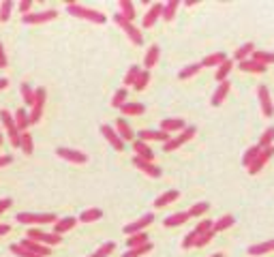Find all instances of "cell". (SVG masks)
I'll return each instance as SVG.
<instances>
[{
	"label": "cell",
	"mask_w": 274,
	"mask_h": 257,
	"mask_svg": "<svg viewBox=\"0 0 274 257\" xmlns=\"http://www.w3.org/2000/svg\"><path fill=\"white\" fill-rule=\"evenodd\" d=\"M67 11H69L71 15L79 17V20H88V22H92V24H105V22H107V17H105L101 11L88 9V7H84V4H77V2H69V4H67Z\"/></svg>",
	"instance_id": "obj_1"
},
{
	"label": "cell",
	"mask_w": 274,
	"mask_h": 257,
	"mask_svg": "<svg viewBox=\"0 0 274 257\" xmlns=\"http://www.w3.org/2000/svg\"><path fill=\"white\" fill-rule=\"evenodd\" d=\"M17 221L20 223H26V225H48V223H56L58 217L51 212H45V214H37V212H20L17 214Z\"/></svg>",
	"instance_id": "obj_2"
},
{
	"label": "cell",
	"mask_w": 274,
	"mask_h": 257,
	"mask_svg": "<svg viewBox=\"0 0 274 257\" xmlns=\"http://www.w3.org/2000/svg\"><path fill=\"white\" fill-rule=\"evenodd\" d=\"M114 22H116V24H118V26L122 28V30L126 32V37H129V39H131V41H133V43H135V45H142V43H144L142 30H139V28H137L135 24H133V22L125 20V17H122L120 13H116V15H114Z\"/></svg>",
	"instance_id": "obj_3"
},
{
	"label": "cell",
	"mask_w": 274,
	"mask_h": 257,
	"mask_svg": "<svg viewBox=\"0 0 274 257\" xmlns=\"http://www.w3.org/2000/svg\"><path fill=\"white\" fill-rule=\"evenodd\" d=\"M58 17V11L56 9H45V11H39V13H28L24 15L22 20H24L26 26H37V24H45V22H51Z\"/></svg>",
	"instance_id": "obj_4"
},
{
	"label": "cell",
	"mask_w": 274,
	"mask_h": 257,
	"mask_svg": "<svg viewBox=\"0 0 274 257\" xmlns=\"http://www.w3.org/2000/svg\"><path fill=\"white\" fill-rule=\"evenodd\" d=\"M195 133H197V128H195V127H186V128H182L178 137L170 139V142H167L165 146H163V150H165V153H174V150H176V148H180V146H182V144L191 142V139L195 137Z\"/></svg>",
	"instance_id": "obj_5"
},
{
	"label": "cell",
	"mask_w": 274,
	"mask_h": 257,
	"mask_svg": "<svg viewBox=\"0 0 274 257\" xmlns=\"http://www.w3.org/2000/svg\"><path fill=\"white\" fill-rule=\"evenodd\" d=\"M45 97H48L45 88H37V90H34V103H32V112H30V125H37V122L41 120V116H43Z\"/></svg>",
	"instance_id": "obj_6"
},
{
	"label": "cell",
	"mask_w": 274,
	"mask_h": 257,
	"mask_svg": "<svg viewBox=\"0 0 274 257\" xmlns=\"http://www.w3.org/2000/svg\"><path fill=\"white\" fill-rule=\"evenodd\" d=\"M26 238H30L34 242H41L45 247H54V244H60V236L56 233H50V231H41V230H28Z\"/></svg>",
	"instance_id": "obj_7"
},
{
	"label": "cell",
	"mask_w": 274,
	"mask_h": 257,
	"mask_svg": "<svg viewBox=\"0 0 274 257\" xmlns=\"http://www.w3.org/2000/svg\"><path fill=\"white\" fill-rule=\"evenodd\" d=\"M152 223H154V214H150V212H148V214H144L142 219H137V221H133V223L125 225V230H122V231H125L126 236H133V233L144 231L146 227H148V225H152Z\"/></svg>",
	"instance_id": "obj_8"
},
{
	"label": "cell",
	"mask_w": 274,
	"mask_h": 257,
	"mask_svg": "<svg viewBox=\"0 0 274 257\" xmlns=\"http://www.w3.org/2000/svg\"><path fill=\"white\" fill-rule=\"evenodd\" d=\"M56 154L60 156V159H67V161H71V163H77V165H81V163H88V154L79 153V150H73V148H65V146L56 148Z\"/></svg>",
	"instance_id": "obj_9"
},
{
	"label": "cell",
	"mask_w": 274,
	"mask_h": 257,
	"mask_svg": "<svg viewBox=\"0 0 274 257\" xmlns=\"http://www.w3.org/2000/svg\"><path fill=\"white\" fill-rule=\"evenodd\" d=\"M272 154H274V146H268V148H264V150H261V153H259V156L253 161V165H250V167H247L250 176H255V174H259L261 169H264V165H266V163L272 159Z\"/></svg>",
	"instance_id": "obj_10"
},
{
	"label": "cell",
	"mask_w": 274,
	"mask_h": 257,
	"mask_svg": "<svg viewBox=\"0 0 274 257\" xmlns=\"http://www.w3.org/2000/svg\"><path fill=\"white\" fill-rule=\"evenodd\" d=\"M133 165H135L137 169H142L144 174H148L150 178H161V174H163L159 165H154L152 161L142 159V156H133Z\"/></svg>",
	"instance_id": "obj_11"
},
{
	"label": "cell",
	"mask_w": 274,
	"mask_h": 257,
	"mask_svg": "<svg viewBox=\"0 0 274 257\" xmlns=\"http://www.w3.org/2000/svg\"><path fill=\"white\" fill-rule=\"evenodd\" d=\"M257 95H259V105H261V112H264L266 118H272L274 116V103L270 99V92H268L266 86H259L257 88Z\"/></svg>",
	"instance_id": "obj_12"
},
{
	"label": "cell",
	"mask_w": 274,
	"mask_h": 257,
	"mask_svg": "<svg viewBox=\"0 0 274 257\" xmlns=\"http://www.w3.org/2000/svg\"><path fill=\"white\" fill-rule=\"evenodd\" d=\"M101 133H103V137L107 139V142L112 144L116 150H118V153H122V150H125V142H122L120 135L116 133V128H112L109 125H101Z\"/></svg>",
	"instance_id": "obj_13"
},
{
	"label": "cell",
	"mask_w": 274,
	"mask_h": 257,
	"mask_svg": "<svg viewBox=\"0 0 274 257\" xmlns=\"http://www.w3.org/2000/svg\"><path fill=\"white\" fill-rule=\"evenodd\" d=\"M137 139H142V142H170V133H165V131H152V128H144V131H139V137Z\"/></svg>",
	"instance_id": "obj_14"
},
{
	"label": "cell",
	"mask_w": 274,
	"mask_h": 257,
	"mask_svg": "<svg viewBox=\"0 0 274 257\" xmlns=\"http://www.w3.org/2000/svg\"><path fill=\"white\" fill-rule=\"evenodd\" d=\"M163 7H165V4H161V2H154L152 7L148 9V13L144 15V22H142V26H144V28H152V26L156 24V20H159V17L163 15Z\"/></svg>",
	"instance_id": "obj_15"
},
{
	"label": "cell",
	"mask_w": 274,
	"mask_h": 257,
	"mask_svg": "<svg viewBox=\"0 0 274 257\" xmlns=\"http://www.w3.org/2000/svg\"><path fill=\"white\" fill-rule=\"evenodd\" d=\"M116 133L120 135L122 142H135V133H133V128L129 127V122H126L125 118L116 120Z\"/></svg>",
	"instance_id": "obj_16"
},
{
	"label": "cell",
	"mask_w": 274,
	"mask_h": 257,
	"mask_svg": "<svg viewBox=\"0 0 274 257\" xmlns=\"http://www.w3.org/2000/svg\"><path fill=\"white\" fill-rule=\"evenodd\" d=\"M24 249H28L30 253H34V255H39V257H48L50 253H51V249H48L45 244H41V242H34V240H30V238H24V240L20 242Z\"/></svg>",
	"instance_id": "obj_17"
},
{
	"label": "cell",
	"mask_w": 274,
	"mask_h": 257,
	"mask_svg": "<svg viewBox=\"0 0 274 257\" xmlns=\"http://www.w3.org/2000/svg\"><path fill=\"white\" fill-rule=\"evenodd\" d=\"M229 90H231V84H229V81H221V84H219V88L214 90L212 99H210V103H212L214 107H219V105L225 101V97L229 95Z\"/></svg>",
	"instance_id": "obj_18"
},
{
	"label": "cell",
	"mask_w": 274,
	"mask_h": 257,
	"mask_svg": "<svg viewBox=\"0 0 274 257\" xmlns=\"http://www.w3.org/2000/svg\"><path fill=\"white\" fill-rule=\"evenodd\" d=\"M133 150H135V156H142L146 161H154V153L150 150V146L142 142V139H135L133 142Z\"/></svg>",
	"instance_id": "obj_19"
},
{
	"label": "cell",
	"mask_w": 274,
	"mask_h": 257,
	"mask_svg": "<svg viewBox=\"0 0 274 257\" xmlns=\"http://www.w3.org/2000/svg\"><path fill=\"white\" fill-rule=\"evenodd\" d=\"M75 225H77V219H75V217H65V219H58L56 223H54V233H56V236H62V233H65V231L73 230Z\"/></svg>",
	"instance_id": "obj_20"
},
{
	"label": "cell",
	"mask_w": 274,
	"mask_h": 257,
	"mask_svg": "<svg viewBox=\"0 0 274 257\" xmlns=\"http://www.w3.org/2000/svg\"><path fill=\"white\" fill-rule=\"evenodd\" d=\"M180 197V193L176 189H172V191H165L163 195H159L154 200V208H165V206H170V204H174Z\"/></svg>",
	"instance_id": "obj_21"
},
{
	"label": "cell",
	"mask_w": 274,
	"mask_h": 257,
	"mask_svg": "<svg viewBox=\"0 0 274 257\" xmlns=\"http://www.w3.org/2000/svg\"><path fill=\"white\" fill-rule=\"evenodd\" d=\"M270 251H274V240H268V242H259V244H250V247L247 249L249 255L257 257V255H266L270 253Z\"/></svg>",
	"instance_id": "obj_22"
},
{
	"label": "cell",
	"mask_w": 274,
	"mask_h": 257,
	"mask_svg": "<svg viewBox=\"0 0 274 257\" xmlns=\"http://www.w3.org/2000/svg\"><path fill=\"white\" fill-rule=\"evenodd\" d=\"M182 128H186V125H184L182 118H165V120L161 122V131H165V133L182 131Z\"/></svg>",
	"instance_id": "obj_23"
},
{
	"label": "cell",
	"mask_w": 274,
	"mask_h": 257,
	"mask_svg": "<svg viewBox=\"0 0 274 257\" xmlns=\"http://www.w3.org/2000/svg\"><path fill=\"white\" fill-rule=\"evenodd\" d=\"M238 67H240L242 73H266V64H259L255 60H244V62H238Z\"/></svg>",
	"instance_id": "obj_24"
},
{
	"label": "cell",
	"mask_w": 274,
	"mask_h": 257,
	"mask_svg": "<svg viewBox=\"0 0 274 257\" xmlns=\"http://www.w3.org/2000/svg\"><path fill=\"white\" fill-rule=\"evenodd\" d=\"M253 51H255V43H244L234 51V60H238V62L249 60V56H253Z\"/></svg>",
	"instance_id": "obj_25"
},
{
	"label": "cell",
	"mask_w": 274,
	"mask_h": 257,
	"mask_svg": "<svg viewBox=\"0 0 274 257\" xmlns=\"http://www.w3.org/2000/svg\"><path fill=\"white\" fill-rule=\"evenodd\" d=\"M159 56H161V50L159 45H152L148 51H146V58H144V64H146V71H150V69L154 67L156 62H159Z\"/></svg>",
	"instance_id": "obj_26"
},
{
	"label": "cell",
	"mask_w": 274,
	"mask_h": 257,
	"mask_svg": "<svg viewBox=\"0 0 274 257\" xmlns=\"http://www.w3.org/2000/svg\"><path fill=\"white\" fill-rule=\"evenodd\" d=\"M13 118H15V125H17V128H20L22 133H24L26 128H28V125H30V114H28L24 107H20V109H17Z\"/></svg>",
	"instance_id": "obj_27"
},
{
	"label": "cell",
	"mask_w": 274,
	"mask_h": 257,
	"mask_svg": "<svg viewBox=\"0 0 274 257\" xmlns=\"http://www.w3.org/2000/svg\"><path fill=\"white\" fill-rule=\"evenodd\" d=\"M227 60V56L223 54V51H217V54H210L201 60V67H221Z\"/></svg>",
	"instance_id": "obj_28"
},
{
	"label": "cell",
	"mask_w": 274,
	"mask_h": 257,
	"mask_svg": "<svg viewBox=\"0 0 274 257\" xmlns=\"http://www.w3.org/2000/svg\"><path fill=\"white\" fill-rule=\"evenodd\" d=\"M234 223H236L234 214H223V217H221V219L217 221V223L212 225V231H214V233H219V231H225L227 227H231Z\"/></svg>",
	"instance_id": "obj_29"
},
{
	"label": "cell",
	"mask_w": 274,
	"mask_h": 257,
	"mask_svg": "<svg viewBox=\"0 0 274 257\" xmlns=\"http://www.w3.org/2000/svg\"><path fill=\"white\" fill-rule=\"evenodd\" d=\"M189 212H176V214H170L165 219V227H178V225H184L189 221Z\"/></svg>",
	"instance_id": "obj_30"
},
{
	"label": "cell",
	"mask_w": 274,
	"mask_h": 257,
	"mask_svg": "<svg viewBox=\"0 0 274 257\" xmlns=\"http://www.w3.org/2000/svg\"><path fill=\"white\" fill-rule=\"evenodd\" d=\"M103 217V210L101 208H88L79 214V221L81 223H92V221H99Z\"/></svg>",
	"instance_id": "obj_31"
},
{
	"label": "cell",
	"mask_w": 274,
	"mask_h": 257,
	"mask_svg": "<svg viewBox=\"0 0 274 257\" xmlns=\"http://www.w3.org/2000/svg\"><path fill=\"white\" fill-rule=\"evenodd\" d=\"M118 7H120V15L125 17V20H129V22L135 20V7H133V2H129V0H120Z\"/></svg>",
	"instance_id": "obj_32"
},
{
	"label": "cell",
	"mask_w": 274,
	"mask_h": 257,
	"mask_svg": "<svg viewBox=\"0 0 274 257\" xmlns=\"http://www.w3.org/2000/svg\"><path fill=\"white\" fill-rule=\"evenodd\" d=\"M146 242H148V233L139 231V233H133V236H129V240H126V247H129V249H137V247H144Z\"/></svg>",
	"instance_id": "obj_33"
},
{
	"label": "cell",
	"mask_w": 274,
	"mask_h": 257,
	"mask_svg": "<svg viewBox=\"0 0 274 257\" xmlns=\"http://www.w3.org/2000/svg\"><path fill=\"white\" fill-rule=\"evenodd\" d=\"M120 112L125 114V116H139V114L146 112V107H144L142 103H125L120 107Z\"/></svg>",
	"instance_id": "obj_34"
},
{
	"label": "cell",
	"mask_w": 274,
	"mask_h": 257,
	"mask_svg": "<svg viewBox=\"0 0 274 257\" xmlns=\"http://www.w3.org/2000/svg\"><path fill=\"white\" fill-rule=\"evenodd\" d=\"M178 7H180V2L178 0H170V2L165 4V7H163V20L165 22H172L174 17H176V11H178Z\"/></svg>",
	"instance_id": "obj_35"
},
{
	"label": "cell",
	"mask_w": 274,
	"mask_h": 257,
	"mask_svg": "<svg viewBox=\"0 0 274 257\" xmlns=\"http://www.w3.org/2000/svg\"><path fill=\"white\" fill-rule=\"evenodd\" d=\"M259 153H261L259 146H250L247 153H244V156H242V165L244 167H250V165H253V161L259 156Z\"/></svg>",
	"instance_id": "obj_36"
},
{
	"label": "cell",
	"mask_w": 274,
	"mask_h": 257,
	"mask_svg": "<svg viewBox=\"0 0 274 257\" xmlns=\"http://www.w3.org/2000/svg\"><path fill=\"white\" fill-rule=\"evenodd\" d=\"M250 60H255V62H259V64H272L274 62V54L272 51H257L255 50L253 51V56H250Z\"/></svg>",
	"instance_id": "obj_37"
},
{
	"label": "cell",
	"mask_w": 274,
	"mask_h": 257,
	"mask_svg": "<svg viewBox=\"0 0 274 257\" xmlns=\"http://www.w3.org/2000/svg\"><path fill=\"white\" fill-rule=\"evenodd\" d=\"M231 67H234V62H231V60H225V62L217 69V75H214V77H217L219 84H221V81H227V75L231 73Z\"/></svg>",
	"instance_id": "obj_38"
},
{
	"label": "cell",
	"mask_w": 274,
	"mask_h": 257,
	"mask_svg": "<svg viewBox=\"0 0 274 257\" xmlns=\"http://www.w3.org/2000/svg\"><path fill=\"white\" fill-rule=\"evenodd\" d=\"M272 142H274V127H268L264 133H261V137H259V148L264 150V148H268V146H272Z\"/></svg>",
	"instance_id": "obj_39"
},
{
	"label": "cell",
	"mask_w": 274,
	"mask_h": 257,
	"mask_svg": "<svg viewBox=\"0 0 274 257\" xmlns=\"http://www.w3.org/2000/svg\"><path fill=\"white\" fill-rule=\"evenodd\" d=\"M154 247H152V242H146L144 247H137V249H129L122 257H142V255H146V253H150Z\"/></svg>",
	"instance_id": "obj_40"
},
{
	"label": "cell",
	"mask_w": 274,
	"mask_h": 257,
	"mask_svg": "<svg viewBox=\"0 0 274 257\" xmlns=\"http://www.w3.org/2000/svg\"><path fill=\"white\" fill-rule=\"evenodd\" d=\"M139 73H142V69L137 67V64H131V69L126 71V75H125V88L126 86H133L137 81V77H139Z\"/></svg>",
	"instance_id": "obj_41"
},
{
	"label": "cell",
	"mask_w": 274,
	"mask_h": 257,
	"mask_svg": "<svg viewBox=\"0 0 274 257\" xmlns=\"http://www.w3.org/2000/svg\"><path fill=\"white\" fill-rule=\"evenodd\" d=\"M199 69H201V62L189 64V67H184L182 71L178 73V77H180V79H189V77H193V75H197V73H199Z\"/></svg>",
	"instance_id": "obj_42"
},
{
	"label": "cell",
	"mask_w": 274,
	"mask_h": 257,
	"mask_svg": "<svg viewBox=\"0 0 274 257\" xmlns=\"http://www.w3.org/2000/svg\"><path fill=\"white\" fill-rule=\"evenodd\" d=\"M20 148L24 150V154H32L34 146H32V135H30L28 131L22 133V144H20Z\"/></svg>",
	"instance_id": "obj_43"
},
{
	"label": "cell",
	"mask_w": 274,
	"mask_h": 257,
	"mask_svg": "<svg viewBox=\"0 0 274 257\" xmlns=\"http://www.w3.org/2000/svg\"><path fill=\"white\" fill-rule=\"evenodd\" d=\"M15 4L11 2V0H4V2H0V22H9V17H11V9H13Z\"/></svg>",
	"instance_id": "obj_44"
},
{
	"label": "cell",
	"mask_w": 274,
	"mask_h": 257,
	"mask_svg": "<svg viewBox=\"0 0 274 257\" xmlns=\"http://www.w3.org/2000/svg\"><path fill=\"white\" fill-rule=\"evenodd\" d=\"M114 249H116V242H105L103 247H101V249H97L90 257H107V255H112V253H114Z\"/></svg>",
	"instance_id": "obj_45"
},
{
	"label": "cell",
	"mask_w": 274,
	"mask_h": 257,
	"mask_svg": "<svg viewBox=\"0 0 274 257\" xmlns=\"http://www.w3.org/2000/svg\"><path fill=\"white\" fill-rule=\"evenodd\" d=\"M208 208H210V204H208V202L195 204V206L189 210V217H201V214H206V212H208Z\"/></svg>",
	"instance_id": "obj_46"
},
{
	"label": "cell",
	"mask_w": 274,
	"mask_h": 257,
	"mask_svg": "<svg viewBox=\"0 0 274 257\" xmlns=\"http://www.w3.org/2000/svg\"><path fill=\"white\" fill-rule=\"evenodd\" d=\"M126 95H129V92H126V88H120V90H116V95H114V99H112V105L114 107H122V105L126 103Z\"/></svg>",
	"instance_id": "obj_47"
},
{
	"label": "cell",
	"mask_w": 274,
	"mask_h": 257,
	"mask_svg": "<svg viewBox=\"0 0 274 257\" xmlns=\"http://www.w3.org/2000/svg\"><path fill=\"white\" fill-rule=\"evenodd\" d=\"M22 99H24L26 105H30V107H32V103H34V90L26 84V81L22 84Z\"/></svg>",
	"instance_id": "obj_48"
},
{
	"label": "cell",
	"mask_w": 274,
	"mask_h": 257,
	"mask_svg": "<svg viewBox=\"0 0 274 257\" xmlns=\"http://www.w3.org/2000/svg\"><path fill=\"white\" fill-rule=\"evenodd\" d=\"M148 81H150V71H142V73H139V77H137V81L133 84V88L142 92L146 86H148Z\"/></svg>",
	"instance_id": "obj_49"
},
{
	"label": "cell",
	"mask_w": 274,
	"mask_h": 257,
	"mask_svg": "<svg viewBox=\"0 0 274 257\" xmlns=\"http://www.w3.org/2000/svg\"><path fill=\"white\" fill-rule=\"evenodd\" d=\"M11 253L13 255H17V257H39V255H34V253H30L28 249H24L22 244H11Z\"/></svg>",
	"instance_id": "obj_50"
},
{
	"label": "cell",
	"mask_w": 274,
	"mask_h": 257,
	"mask_svg": "<svg viewBox=\"0 0 274 257\" xmlns=\"http://www.w3.org/2000/svg\"><path fill=\"white\" fill-rule=\"evenodd\" d=\"M214 236H217V233H214L212 230H210V231H206V233H201V236L195 240V244H193V247H197V249H199V247H206V244H208L210 240H212Z\"/></svg>",
	"instance_id": "obj_51"
},
{
	"label": "cell",
	"mask_w": 274,
	"mask_h": 257,
	"mask_svg": "<svg viewBox=\"0 0 274 257\" xmlns=\"http://www.w3.org/2000/svg\"><path fill=\"white\" fill-rule=\"evenodd\" d=\"M197 238H199V233H197L195 230L189 231V233H186V238L182 240V249H193V244H195Z\"/></svg>",
	"instance_id": "obj_52"
},
{
	"label": "cell",
	"mask_w": 274,
	"mask_h": 257,
	"mask_svg": "<svg viewBox=\"0 0 274 257\" xmlns=\"http://www.w3.org/2000/svg\"><path fill=\"white\" fill-rule=\"evenodd\" d=\"M212 225H214V223H212V221H210V219H203V221H199V223H197L195 231L201 236V233H206V231H210V230H212Z\"/></svg>",
	"instance_id": "obj_53"
},
{
	"label": "cell",
	"mask_w": 274,
	"mask_h": 257,
	"mask_svg": "<svg viewBox=\"0 0 274 257\" xmlns=\"http://www.w3.org/2000/svg\"><path fill=\"white\" fill-rule=\"evenodd\" d=\"M30 9H32V0H22V2H20L22 15H28V13H30Z\"/></svg>",
	"instance_id": "obj_54"
},
{
	"label": "cell",
	"mask_w": 274,
	"mask_h": 257,
	"mask_svg": "<svg viewBox=\"0 0 274 257\" xmlns=\"http://www.w3.org/2000/svg\"><path fill=\"white\" fill-rule=\"evenodd\" d=\"M11 206H13V200H11V197H4V200H0V214H2L4 210H9Z\"/></svg>",
	"instance_id": "obj_55"
},
{
	"label": "cell",
	"mask_w": 274,
	"mask_h": 257,
	"mask_svg": "<svg viewBox=\"0 0 274 257\" xmlns=\"http://www.w3.org/2000/svg\"><path fill=\"white\" fill-rule=\"evenodd\" d=\"M7 67V54H4V45L0 43V69Z\"/></svg>",
	"instance_id": "obj_56"
},
{
	"label": "cell",
	"mask_w": 274,
	"mask_h": 257,
	"mask_svg": "<svg viewBox=\"0 0 274 257\" xmlns=\"http://www.w3.org/2000/svg\"><path fill=\"white\" fill-rule=\"evenodd\" d=\"M9 163H13V156H11V154H2V156H0V167H7Z\"/></svg>",
	"instance_id": "obj_57"
},
{
	"label": "cell",
	"mask_w": 274,
	"mask_h": 257,
	"mask_svg": "<svg viewBox=\"0 0 274 257\" xmlns=\"http://www.w3.org/2000/svg\"><path fill=\"white\" fill-rule=\"evenodd\" d=\"M9 86V79L7 77H0V90H4Z\"/></svg>",
	"instance_id": "obj_58"
},
{
	"label": "cell",
	"mask_w": 274,
	"mask_h": 257,
	"mask_svg": "<svg viewBox=\"0 0 274 257\" xmlns=\"http://www.w3.org/2000/svg\"><path fill=\"white\" fill-rule=\"evenodd\" d=\"M9 231H11L9 225H0V236H4V233H9Z\"/></svg>",
	"instance_id": "obj_59"
},
{
	"label": "cell",
	"mask_w": 274,
	"mask_h": 257,
	"mask_svg": "<svg viewBox=\"0 0 274 257\" xmlns=\"http://www.w3.org/2000/svg\"><path fill=\"white\" fill-rule=\"evenodd\" d=\"M210 257H223V253H214V255H210Z\"/></svg>",
	"instance_id": "obj_60"
},
{
	"label": "cell",
	"mask_w": 274,
	"mask_h": 257,
	"mask_svg": "<svg viewBox=\"0 0 274 257\" xmlns=\"http://www.w3.org/2000/svg\"><path fill=\"white\" fill-rule=\"evenodd\" d=\"M0 146H2V133H0Z\"/></svg>",
	"instance_id": "obj_61"
}]
</instances>
